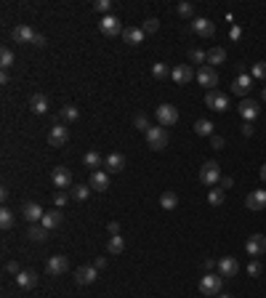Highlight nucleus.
<instances>
[{
  "mask_svg": "<svg viewBox=\"0 0 266 298\" xmlns=\"http://www.w3.org/2000/svg\"><path fill=\"white\" fill-rule=\"evenodd\" d=\"M226 62V51L224 48H210L207 51V67L210 64H224Z\"/></svg>",
  "mask_w": 266,
  "mask_h": 298,
  "instance_id": "obj_34",
  "label": "nucleus"
},
{
  "mask_svg": "<svg viewBox=\"0 0 266 298\" xmlns=\"http://www.w3.org/2000/svg\"><path fill=\"white\" fill-rule=\"evenodd\" d=\"M93 266H96V269H104V266H107V258H104V256H99V258L93 261Z\"/></svg>",
  "mask_w": 266,
  "mask_h": 298,
  "instance_id": "obj_51",
  "label": "nucleus"
},
{
  "mask_svg": "<svg viewBox=\"0 0 266 298\" xmlns=\"http://www.w3.org/2000/svg\"><path fill=\"white\" fill-rule=\"evenodd\" d=\"M96 277H99V269L93 264L77 269V285H90V282H96Z\"/></svg>",
  "mask_w": 266,
  "mask_h": 298,
  "instance_id": "obj_22",
  "label": "nucleus"
},
{
  "mask_svg": "<svg viewBox=\"0 0 266 298\" xmlns=\"http://www.w3.org/2000/svg\"><path fill=\"white\" fill-rule=\"evenodd\" d=\"M93 8L99 11V14H107V11L112 8V0H96V3H93Z\"/></svg>",
  "mask_w": 266,
  "mask_h": 298,
  "instance_id": "obj_45",
  "label": "nucleus"
},
{
  "mask_svg": "<svg viewBox=\"0 0 266 298\" xmlns=\"http://www.w3.org/2000/svg\"><path fill=\"white\" fill-rule=\"evenodd\" d=\"M160 205H163L165 210H176L178 195H176V192H163V195H160Z\"/></svg>",
  "mask_w": 266,
  "mask_h": 298,
  "instance_id": "obj_31",
  "label": "nucleus"
},
{
  "mask_svg": "<svg viewBox=\"0 0 266 298\" xmlns=\"http://www.w3.org/2000/svg\"><path fill=\"white\" fill-rule=\"evenodd\" d=\"M93 192H107L109 189V173L107 170H93L90 173V184H88Z\"/></svg>",
  "mask_w": 266,
  "mask_h": 298,
  "instance_id": "obj_18",
  "label": "nucleus"
},
{
  "mask_svg": "<svg viewBox=\"0 0 266 298\" xmlns=\"http://www.w3.org/2000/svg\"><path fill=\"white\" fill-rule=\"evenodd\" d=\"M22 216L27 218L30 224H37V221H43L45 210H43L37 202H24V205H22Z\"/></svg>",
  "mask_w": 266,
  "mask_h": 298,
  "instance_id": "obj_15",
  "label": "nucleus"
},
{
  "mask_svg": "<svg viewBox=\"0 0 266 298\" xmlns=\"http://www.w3.org/2000/svg\"><path fill=\"white\" fill-rule=\"evenodd\" d=\"M192 32L197 37H213V32H216V24L210 22V19H192Z\"/></svg>",
  "mask_w": 266,
  "mask_h": 298,
  "instance_id": "obj_13",
  "label": "nucleus"
},
{
  "mask_svg": "<svg viewBox=\"0 0 266 298\" xmlns=\"http://www.w3.org/2000/svg\"><path fill=\"white\" fill-rule=\"evenodd\" d=\"M250 77H256V80H266V62H258V64H253V69H250Z\"/></svg>",
  "mask_w": 266,
  "mask_h": 298,
  "instance_id": "obj_39",
  "label": "nucleus"
},
{
  "mask_svg": "<svg viewBox=\"0 0 266 298\" xmlns=\"http://www.w3.org/2000/svg\"><path fill=\"white\" fill-rule=\"evenodd\" d=\"M122 40H125L128 45L144 43V30H141V27H125V30H122Z\"/></svg>",
  "mask_w": 266,
  "mask_h": 298,
  "instance_id": "obj_24",
  "label": "nucleus"
},
{
  "mask_svg": "<svg viewBox=\"0 0 266 298\" xmlns=\"http://www.w3.org/2000/svg\"><path fill=\"white\" fill-rule=\"evenodd\" d=\"M5 269H8L11 274H19V271H22V269H19V264H16V261H8V264H5Z\"/></svg>",
  "mask_w": 266,
  "mask_h": 298,
  "instance_id": "obj_50",
  "label": "nucleus"
},
{
  "mask_svg": "<svg viewBox=\"0 0 266 298\" xmlns=\"http://www.w3.org/2000/svg\"><path fill=\"white\" fill-rule=\"evenodd\" d=\"M171 77H173V83H176V85H186L192 77H197V75L192 72L189 64H176V67L171 69Z\"/></svg>",
  "mask_w": 266,
  "mask_h": 298,
  "instance_id": "obj_12",
  "label": "nucleus"
},
{
  "mask_svg": "<svg viewBox=\"0 0 266 298\" xmlns=\"http://www.w3.org/2000/svg\"><path fill=\"white\" fill-rule=\"evenodd\" d=\"M141 30H144V35H152V32L160 30V22L152 16V19H147V22H144V27H141Z\"/></svg>",
  "mask_w": 266,
  "mask_h": 298,
  "instance_id": "obj_41",
  "label": "nucleus"
},
{
  "mask_svg": "<svg viewBox=\"0 0 266 298\" xmlns=\"http://www.w3.org/2000/svg\"><path fill=\"white\" fill-rule=\"evenodd\" d=\"M154 117L160 120V125H176L178 123V109L173 107V104H160L157 109H154Z\"/></svg>",
  "mask_w": 266,
  "mask_h": 298,
  "instance_id": "obj_4",
  "label": "nucleus"
},
{
  "mask_svg": "<svg viewBox=\"0 0 266 298\" xmlns=\"http://www.w3.org/2000/svg\"><path fill=\"white\" fill-rule=\"evenodd\" d=\"M43 227L45 229H56V227H59V224H61V213H59V208H56V210H45V216H43Z\"/></svg>",
  "mask_w": 266,
  "mask_h": 298,
  "instance_id": "obj_26",
  "label": "nucleus"
},
{
  "mask_svg": "<svg viewBox=\"0 0 266 298\" xmlns=\"http://www.w3.org/2000/svg\"><path fill=\"white\" fill-rule=\"evenodd\" d=\"M107 229H109V234H120V224L118 221H109Z\"/></svg>",
  "mask_w": 266,
  "mask_h": 298,
  "instance_id": "obj_49",
  "label": "nucleus"
},
{
  "mask_svg": "<svg viewBox=\"0 0 266 298\" xmlns=\"http://www.w3.org/2000/svg\"><path fill=\"white\" fill-rule=\"evenodd\" d=\"M224 197H226V192L221 187H213L210 192H207V202L213 205V208H218V205H224Z\"/></svg>",
  "mask_w": 266,
  "mask_h": 298,
  "instance_id": "obj_32",
  "label": "nucleus"
},
{
  "mask_svg": "<svg viewBox=\"0 0 266 298\" xmlns=\"http://www.w3.org/2000/svg\"><path fill=\"white\" fill-rule=\"evenodd\" d=\"M237 109H239V115H242V117H245V120H248V123H253V120H256L258 115H261V104H258L256 99H242Z\"/></svg>",
  "mask_w": 266,
  "mask_h": 298,
  "instance_id": "obj_7",
  "label": "nucleus"
},
{
  "mask_svg": "<svg viewBox=\"0 0 266 298\" xmlns=\"http://www.w3.org/2000/svg\"><path fill=\"white\" fill-rule=\"evenodd\" d=\"M245 250H248V256H261L264 250H266V237L264 234H250L248 237V242H245Z\"/></svg>",
  "mask_w": 266,
  "mask_h": 298,
  "instance_id": "obj_14",
  "label": "nucleus"
},
{
  "mask_svg": "<svg viewBox=\"0 0 266 298\" xmlns=\"http://www.w3.org/2000/svg\"><path fill=\"white\" fill-rule=\"evenodd\" d=\"M261 271H264V266H261V264L256 261V258H253V261L248 264V274H250V277H258V274H261Z\"/></svg>",
  "mask_w": 266,
  "mask_h": 298,
  "instance_id": "obj_46",
  "label": "nucleus"
},
{
  "mask_svg": "<svg viewBox=\"0 0 266 298\" xmlns=\"http://www.w3.org/2000/svg\"><path fill=\"white\" fill-rule=\"evenodd\" d=\"M218 298H232V296H226V293H224V296H218Z\"/></svg>",
  "mask_w": 266,
  "mask_h": 298,
  "instance_id": "obj_57",
  "label": "nucleus"
},
{
  "mask_svg": "<svg viewBox=\"0 0 266 298\" xmlns=\"http://www.w3.org/2000/svg\"><path fill=\"white\" fill-rule=\"evenodd\" d=\"M218 178H221V168H218V163L216 160L203 163V168H200V181H203V184H216Z\"/></svg>",
  "mask_w": 266,
  "mask_h": 298,
  "instance_id": "obj_6",
  "label": "nucleus"
},
{
  "mask_svg": "<svg viewBox=\"0 0 266 298\" xmlns=\"http://www.w3.org/2000/svg\"><path fill=\"white\" fill-rule=\"evenodd\" d=\"M88 195H90V187H86V184H75L72 192H69V197L77 202H83V200H88Z\"/></svg>",
  "mask_w": 266,
  "mask_h": 298,
  "instance_id": "obj_33",
  "label": "nucleus"
},
{
  "mask_svg": "<svg viewBox=\"0 0 266 298\" xmlns=\"http://www.w3.org/2000/svg\"><path fill=\"white\" fill-rule=\"evenodd\" d=\"M27 237L32 242H45V237H48V229L43 227V224H32V227L27 229Z\"/></svg>",
  "mask_w": 266,
  "mask_h": 298,
  "instance_id": "obj_27",
  "label": "nucleus"
},
{
  "mask_svg": "<svg viewBox=\"0 0 266 298\" xmlns=\"http://www.w3.org/2000/svg\"><path fill=\"white\" fill-rule=\"evenodd\" d=\"M264 101H266V88H264Z\"/></svg>",
  "mask_w": 266,
  "mask_h": 298,
  "instance_id": "obj_58",
  "label": "nucleus"
},
{
  "mask_svg": "<svg viewBox=\"0 0 266 298\" xmlns=\"http://www.w3.org/2000/svg\"><path fill=\"white\" fill-rule=\"evenodd\" d=\"M250 88H253V77L250 75H239L235 85H232V94H237V96H248L250 94Z\"/></svg>",
  "mask_w": 266,
  "mask_h": 298,
  "instance_id": "obj_23",
  "label": "nucleus"
},
{
  "mask_svg": "<svg viewBox=\"0 0 266 298\" xmlns=\"http://www.w3.org/2000/svg\"><path fill=\"white\" fill-rule=\"evenodd\" d=\"M14 221H16V216H14V210H11V208L0 210V227H3V229H11V227H14Z\"/></svg>",
  "mask_w": 266,
  "mask_h": 298,
  "instance_id": "obj_36",
  "label": "nucleus"
},
{
  "mask_svg": "<svg viewBox=\"0 0 266 298\" xmlns=\"http://www.w3.org/2000/svg\"><path fill=\"white\" fill-rule=\"evenodd\" d=\"M213 128H216V125H213L210 120H197L194 123V133L197 136H213Z\"/></svg>",
  "mask_w": 266,
  "mask_h": 298,
  "instance_id": "obj_35",
  "label": "nucleus"
},
{
  "mask_svg": "<svg viewBox=\"0 0 266 298\" xmlns=\"http://www.w3.org/2000/svg\"><path fill=\"white\" fill-rule=\"evenodd\" d=\"M133 123H136V128L144 131V133H147L149 128H152V125H149V117H147V115H136V117H133Z\"/></svg>",
  "mask_w": 266,
  "mask_h": 298,
  "instance_id": "obj_42",
  "label": "nucleus"
},
{
  "mask_svg": "<svg viewBox=\"0 0 266 298\" xmlns=\"http://www.w3.org/2000/svg\"><path fill=\"white\" fill-rule=\"evenodd\" d=\"M67 138H69L67 125H64V123H56L54 128H51V133H48V144H51V147H64V144H67Z\"/></svg>",
  "mask_w": 266,
  "mask_h": 298,
  "instance_id": "obj_9",
  "label": "nucleus"
},
{
  "mask_svg": "<svg viewBox=\"0 0 266 298\" xmlns=\"http://www.w3.org/2000/svg\"><path fill=\"white\" fill-rule=\"evenodd\" d=\"M189 59H192L194 64H200V67H205L207 54H205V51H200V48H192V51H189Z\"/></svg>",
  "mask_w": 266,
  "mask_h": 298,
  "instance_id": "obj_40",
  "label": "nucleus"
},
{
  "mask_svg": "<svg viewBox=\"0 0 266 298\" xmlns=\"http://www.w3.org/2000/svg\"><path fill=\"white\" fill-rule=\"evenodd\" d=\"M221 285H224L221 274H210V271H207L203 280H200V293L207 296V298H210V296H221Z\"/></svg>",
  "mask_w": 266,
  "mask_h": 298,
  "instance_id": "obj_2",
  "label": "nucleus"
},
{
  "mask_svg": "<svg viewBox=\"0 0 266 298\" xmlns=\"http://www.w3.org/2000/svg\"><path fill=\"white\" fill-rule=\"evenodd\" d=\"M11 37H14L16 43H35L37 32H32V27H27V24H19V27L11 30Z\"/></svg>",
  "mask_w": 266,
  "mask_h": 298,
  "instance_id": "obj_17",
  "label": "nucleus"
},
{
  "mask_svg": "<svg viewBox=\"0 0 266 298\" xmlns=\"http://www.w3.org/2000/svg\"><path fill=\"white\" fill-rule=\"evenodd\" d=\"M51 181L56 184V189H59V192L69 189V187H72V170L59 165V168H54V173H51Z\"/></svg>",
  "mask_w": 266,
  "mask_h": 298,
  "instance_id": "obj_5",
  "label": "nucleus"
},
{
  "mask_svg": "<svg viewBox=\"0 0 266 298\" xmlns=\"http://www.w3.org/2000/svg\"><path fill=\"white\" fill-rule=\"evenodd\" d=\"M16 285H19L22 290H32V288L37 285V274H35L32 269H22V271L16 274Z\"/></svg>",
  "mask_w": 266,
  "mask_h": 298,
  "instance_id": "obj_21",
  "label": "nucleus"
},
{
  "mask_svg": "<svg viewBox=\"0 0 266 298\" xmlns=\"http://www.w3.org/2000/svg\"><path fill=\"white\" fill-rule=\"evenodd\" d=\"M261 178L266 181V163H264V168H261Z\"/></svg>",
  "mask_w": 266,
  "mask_h": 298,
  "instance_id": "obj_56",
  "label": "nucleus"
},
{
  "mask_svg": "<svg viewBox=\"0 0 266 298\" xmlns=\"http://www.w3.org/2000/svg\"><path fill=\"white\" fill-rule=\"evenodd\" d=\"M197 83H200V85H205L207 91H216V85H218L216 69L207 67V64H205V67H200V69H197Z\"/></svg>",
  "mask_w": 266,
  "mask_h": 298,
  "instance_id": "obj_8",
  "label": "nucleus"
},
{
  "mask_svg": "<svg viewBox=\"0 0 266 298\" xmlns=\"http://www.w3.org/2000/svg\"><path fill=\"white\" fill-rule=\"evenodd\" d=\"M144 138H147L149 149H154V152H163L168 147V131H165V125H152V128L144 133Z\"/></svg>",
  "mask_w": 266,
  "mask_h": 298,
  "instance_id": "obj_1",
  "label": "nucleus"
},
{
  "mask_svg": "<svg viewBox=\"0 0 266 298\" xmlns=\"http://www.w3.org/2000/svg\"><path fill=\"white\" fill-rule=\"evenodd\" d=\"M218 187H221L224 192H229L232 187H235V178H232V176H221V178H218Z\"/></svg>",
  "mask_w": 266,
  "mask_h": 298,
  "instance_id": "obj_47",
  "label": "nucleus"
},
{
  "mask_svg": "<svg viewBox=\"0 0 266 298\" xmlns=\"http://www.w3.org/2000/svg\"><path fill=\"white\" fill-rule=\"evenodd\" d=\"M107 250L112 256H118V253H122L125 250V240H122V234H112L109 237V242H107Z\"/></svg>",
  "mask_w": 266,
  "mask_h": 298,
  "instance_id": "obj_30",
  "label": "nucleus"
},
{
  "mask_svg": "<svg viewBox=\"0 0 266 298\" xmlns=\"http://www.w3.org/2000/svg\"><path fill=\"white\" fill-rule=\"evenodd\" d=\"M14 62H16V59H14V51H11V48H3V51H0V67H3V69L14 67Z\"/></svg>",
  "mask_w": 266,
  "mask_h": 298,
  "instance_id": "obj_37",
  "label": "nucleus"
},
{
  "mask_svg": "<svg viewBox=\"0 0 266 298\" xmlns=\"http://www.w3.org/2000/svg\"><path fill=\"white\" fill-rule=\"evenodd\" d=\"M122 168H125V157H122L120 152H112V155L104 160V170H107V173H122Z\"/></svg>",
  "mask_w": 266,
  "mask_h": 298,
  "instance_id": "obj_16",
  "label": "nucleus"
},
{
  "mask_svg": "<svg viewBox=\"0 0 266 298\" xmlns=\"http://www.w3.org/2000/svg\"><path fill=\"white\" fill-rule=\"evenodd\" d=\"M67 202H69V195H67V192H56V195H54V205H56V208H64Z\"/></svg>",
  "mask_w": 266,
  "mask_h": 298,
  "instance_id": "obj_43",
  "label": "nucleus"
},
{
  "mask_svg": "<svg viewBox=\"0 0 266 298\" xmlns=\"http://www.w3.org/2000/svg\"><path fill=\"white\" fill-rule=\"evenodd\" d=\"M242 136H253V125H250V123L242 125Z\"/></svg>",
  "mask_w": 266,
  "mask_h": 298,
  "instance_id": "obj_54",
  "label": "nucleus"
},
{
  "mask_svg": "<svg viewBox=\"0 0 266 298\" xmlns=\"http://www.w3.org/2000/svg\"><path fill=\"white\" fill-rule=\"evenodd\" d=\"M30 109L35 112V115H45L48 112V96L45 94H35L30 99Z\"/></svg>",
  "mask_w": 266,
  "mask_h": 298,
  "instance_id": "obj_25",
  "label": "nucleus"
},
{
  "mask_svg": "<svg viewBox=\"0 0 266 298\" xmlns=\"http://www.w3.org/2000/svg\"><path fill=\"white\" fill-rule=\"evenodd\" d=\"M229 35H232V40H239V35H242V30H239V27H232V32H229Z\"/></svg>",
  "mask_w": 266,
  "mask_h": 298,
  "instance_id": "obj_52",
  "label": "nucleus"
},
{
  "mask_svg": "<svg viewBox=\"0 0 266 298\" xmlns=\"http://www.w3.org/2000/svg\"><path fill=\"white\" fill-rule=\"evenodd\" d=\"M67 269H69L67 256H51V258H48V264H45V271H48L51 277H59V274H64Z\"/></svg>",
  "mask_w": 266,
  "mask_h": 298,
  "instance_id": "obj_10",
  "label": "nucleus"
},
{
  "mask_svg": "<svg viewBox=\"0 0 266 298\" xmlns=\"http://www.w3.org/2000/svg\"><path fill=\"white\" fill-rule=\"evenodd\" d=\"M237 271H239V264H237V258H232V256H224L221 261H218V274H221V277H237Z\"/></svg>",
  "mask_w": 266,
  "mask_h": 298,
  "instance_id": "obj_19",
  "label": "nucleus"
},
{
  "mask_svg": "<svg viewBox=\"0 0 266 298\" xmlns=\"http://www.w3.org/2000/svg\"><path fill=\"white\" fill-rule=\"evenodd\" d=\"M205 107H210L213 112H224L226 107H229V99H226L224 94H218V91H207L205 94Z\"/></svg>",
  "mask_w": 266,
  "mask_h": 298,
  "instance_id": "obj_11",
  "label": "nucleus"
},
{
  "mask_svg": "<svg viewBox=\"0 0 266 298\" xmlns=\"http://www.w3.org/2000/svg\"><path fill=\"white\" fill-rule=\"evenodd\" d=\"M32 45H37V48H40V45H45V35H40V32H37V37H35V43Z\"/></svg>",
  "mask_w": 266,
  "mask_h": 298,
  "instance_id": "obj_53",
  "label": "nucleus"
},
{
  "mask_svg": "<svg viewBox=\"0 0 266 298\" xmlns=\"http://www.w3.org/2000/svg\"><path fill=\"white\" fill-rule=\"evenodd\" d=\"M245 205L250 210H264L266 208V192L264 189H253L248 197H245Z\"/></svg>",
  "mask_w": 266,
  "mask_h": 298,
  "instance_id": "obj_20",
  "label": "nucleus"
},
{
  "mask_svg": "<svg viewBox=\"0 0 266 298\" xmlns=\"http://www.w3.org/2000/svg\"><path fill=\"white\" fill-rule=\"evenodd\" d=\"M152 75L157 77V80H165V77L171 75V69H168L163 62H154V64H152Z\"/></svg>",
  "mask_w": 266,
  "mask_h": 298,
  "instance_id": "obj_38",
  "label": "nucleus"
},
{
  "mask_svg": "<svg viewBox=\"0 0 266 298\" xmlns=\"http://www.w3.org/2000/svg\"><path fill=\"white\" fill-rule=\"evenodd\" d=\"M178 16H184V19H189L192 14H194V8H192V3H178Z\"/></svg>",
  "mask_w": 266,
  "mask_h": 298,
  "instance_id": "obj_44",
  "label": "nucleus"
},
{
  "mask_svg": "<svg viewBox=\"0 0 266 298\" xmlns=\"http://www.w3.org/2000/svg\"><path fill=\"white\" fill-rule=\"evenodd\" d=\"M210 144H213V149H221L224 147V138L221 136H210Z\"/></svg>",
  "mask_w": 266,
  "mask_h": 298,
  "instance_id": "obj_48",
  "label": "nucleus"
},
{
  "mask_svg": "<svg viewBox=\"0 0 266 298\" xmlns=\"http://www.w3.org/2000/svg\"><path fill=\"white\" fill-rule=\"evenodd\" d=\"M59 117L64 123H75L77 117H80V109H77L75 104H64V107L59 109Z\"/></svg>",
  "mask_w": 266,
  "mask_h": 298,
  "instance_id": "obj_28",
  "label": "nucleus"
},
{
  "mask_svg": "<svg viewBox=\"0 0 266 298\" xmlns=\"http://www.w3.org/2000/svg\"><path fill=\"white\" fill-rule=\"evenodd\" d=\"M203 266H205L207 271H210L213 266H218V264H216V261H210V258H205V264H203Z\"/></svg>",
  "mask_w": 266,
  "mask_h": 298,
  "instance_id": "obj_55",
  "label": "nucleus"
},
{
  "mask_svg": "<svg viewBox=\"0 0 266 298\" xmlns=\"http://www.w3.org/2000/svg\"><path fill=\"white\" fill-rule=\"evenodd\" d=\"M83 165H86L90 173H93V170H101V155L99 152H88V155L83 157Z\"/></svg>",
  "mask_w": 266,
  "mask_h": 298,
  "instance_id": "obj_29",
  "label": "nucleus"
},
{
  "mask_svg": "<svg viewBox=\"0 0 266 298\" xmlns=\"http://www.w3.org/2000/svg\"><path fill=\"white\" fill-rule=\"evenodd\" d=\"M99 30H101V35H107V37H118V35H122V22L118 16L107 14V16H101Z\"/></svg>",
  "mask_w": 266,
  "mask_h": 298,
  "instance_id": "obj_3",
  "label": "nucleus"
}]
</instances>
